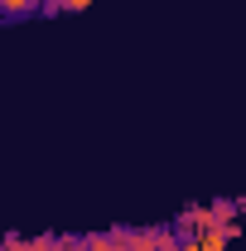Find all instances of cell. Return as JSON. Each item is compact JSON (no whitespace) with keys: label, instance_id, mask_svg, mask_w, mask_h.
I'll return each mask as SVG.
<instances>
[{"label":"cell","instance_id":"1","mask_svg":"<svg viewBox=\"0 0 246 251\" xmlns=\"http://www.w3.org/2000/svg\"><path fill=\"white\" fill-rule=\"evenodd\" d=\"M232 242H237L232 227H208V232L184 237V251H232Z\"/></svg>","mask_w":246,"mask_h":251},{"label":"cell","instance_id":"2","mask_svg":"<svg viewBox=\"0 0 246 251\" xmlns=\"http://www.w3.org/2000/svg\"><path fill=\"white\" fill-rule=\"evenodd\" d=\"M208 227H217V213H213V208H184V213H179V232H184V237L208 232Z\"/></svg>","mask_w":246,"mask_h":251},{"label":"cell","instance_id":"3","mask_svg":"<svg viewBox=\"0 0 246 251\" xmlns=\"http://www.w3.org/2000/svg\"><path fill=\"white\" fill-rule=\"evenodd\" d=\"M125 232H130V227H111V232H87L82 242H87V251H125Z\"/></svg>","mask_w":246,"mask_h":251},{"label":"cell","instance_id":"4","mask_svg":"<svg viewBox=\"0 0 246 251\" xmlns=\"http://www.w3.org/2000/svg\"><path fill=\"white\" fill-rule=\"evenodd\" d=\"M58 237H20V232H10L5 237V251H53Z\"/></svg>","mask_w":246,"mask_h":251},{"label":"cell","instance_id":"5","mask_svg":"<svg viewBox=\"0 0 246 251\" xmlns=\"http://www.w3.org/2000/svg\"><path fill=\"white\" fill-rule=\"evenodd\" d=\"M0 10H5V20H25V15H44V5L39 0H0Z\"/></svg>","mask_w":246,"mask_h":251},{"label":"cell","instance_id":"6","mask_svg":"<svg viewBox=\"0 0 246 251\" xmlns=\"http://www.w3.org/2000/svg\"><path fill=\"white\" fill-rule=\"evenodd\" d=\"M53 251H87V242H82V237H58Z\"/></svg>","mask_w":246,"mask_h":251},{"label":"cell","instance_id":"7","mask_svg":"<svg viewBox=\"0 0 246 251\" xmlns=\"http://www.w3.org/2000/svg\"><path fill=\"white\" fill-rule=\"evenodd\" d=\"M87 5H97V0H63V10H73V15H77V10H87Z\"/></svg>","mask_w":246,"mask_h":251},{"label":"cell","instance_id":"8","mask_svg":"<svg viewBox=\"0 0 246 251\" xmlns=\"http://www.w3.org/2000/svg\"><path fill=\"white\" fill-rule=\"evenodd\" d=\"M39 5H44V15H58L63 10V0H39Z\"/></svg>","mask_w":246,"mask_h":251},{"label":"cell","instance_id":"9","mask_svg":"<svg viewBox=\"0 0 246 251\" xmlns=\"http://www.w3.org/2000/svg\"><path fill=\"white\" fill-rule=\"evenodd\" d=\"M237 203H242V218H246V198H237Z\"/></svg>","mask_w":246,"mask_h":251},{"label":"cell","instance_id":"10","mask_svg":"<svg viewBox=\"0 0 246 251\" xmlns=\"http://www.w3.org/2000/svg\"><path fill=\"white\" fill-rule=\"evenodd\" d=\"M174 251H184V242H179V247H174Z\"/></svg>","mask_w":246,"mask_h":251}]
</instances>
